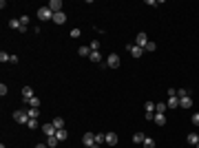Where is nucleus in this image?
Segmentation results:
<instances>
[{
	"mask_svg": "<svg viewBox=\"0 0 199 148\" xmlns=\"http://www.w3.org/2000/svg\"><path fill=\"white\" fill-rule=\"evenodd\" d=\"M13 119L18 122V124H24V126H27L31 117H29V113H27V111H16V113H13Z\"/></svg>",
	"mask_w": 199,
	"mask_h": 148,
	"instance_id": "nucleus-1",
	"label": "nucleus"
},
{
	"mask_svg": "<svg viewBox=\"0 0 199 148\" xmlns=\"http://www.w3.org/2000/svg\"><path fill=\"white\" fill-rule=\"evenodd\" d=\"M38 18L40 20H53V11L49 7H38Z\"/></svg>",
	"mask_w": 199,
	"mask_h": 148,
	"instance_id": "nucleus-2",
	"label": "nucleus"
},
{
	"mask_svg": "<svg viewBox=\"0 0 199 148\" xmlns=\"http://www.w3.org/2000/svg\"><path fill=\"white\" fill-rule=\"evenodd\" d=\"M82 144H84V146H93V148H100V146L95 144V135H93V133H84V135H82Z\"/></svg>",
	"mask_w": 199,
	"mask_h": 148,
	"instance_id": "nucleus-3",
	"label": "nucleus"
},
{
	"mask_svg": "<svg viewBox=\"0 0 199 148\" xmlns=\"http://www.w3.org/2000/svg\"><path fill=\"white\" fill-rule=\"evenodd\" d=\"M126 49H129V53H131L133 58H142V55H144V49H142V46H137V44H129Z\"/></svg>",
	"mask_w": 199,
	"mask_h": 148,
	"instance_id": "nucleus-4",
	"label": "nucleus"
},
{
	"mask_svg": "<svg viewBox=\"0 0 199 148\" xmlns=\"http://www.w3.org/2000/svg\"><path fill=\"white\" fill-rule=\"evenodd\" d=\"M106 64H109L111 69H117V66H119V55H117V53H111V55L106 58Z\"/></svg>",
	"mask_w": 199,
	"mask_h": 148,
	"instance_id": "nucleus-5",
	"label": "nucleus"
},
{
	"mask_svg": "<svg viewBox=\"0 0 199 148\" xmlns=\"http://www.w3.org/2000/svg\"><path fill=\"white\" fill-rule=\"evenodd\" d=\"M40 131H42V133H44V137H53V135H56V133H58V131H56V126H53V124H44V126H42V128H40Z\"/></svg>",
	"mask_w": 199,
	"mask_h": 148,
	"instance_id": "nucleus-6",
	"label": "nucleus"
},
{
	"mask_svg": "<svg viewBox=\"0 0 199 148\" xmlns=\"http://www.w3.org/2000/svg\"><path fill=\"white\" fill-rule=\"evenodd\" d=\"M46 7L51 9L53 13H60V11H62V0H51V2H49Z\"/></svg>",
	"mask_w": 199,
	"mask_h": 148,
	"instance_id": "nucleus-7",
	"label": "nucleus"
},
{
	"mask_svg": "<svg viewBox=\"0 0 199 148\" xmlns=\"http://www.w3.org/2000/svg\"><path fill=\"white\" fill-rule=\"evenodd\" d=\"M135 44H137V46H142V49H146V44H148V38H146V33H137V38H135Z\"/></svg>",
	"mask_w": 199,
	"mask_h": 148,
	"instance_id": "nucleus-8",
	"label": "nucleus"
},
{
	"mask_svg": "<svg viewBox=\"0 0 199 148\" xmlns=\"http://www.w3.org/2000/svg\"><path fill=\"white\" fill-rule=\"evenodd\" d=\"M31 97H36V95H33V88H31V86H24V88H22V100L29 102Z\"/></svg>",
	"mask_w": 199,
	"mask_h": 148,
	"instance_id": "nucleus-9",
	"label": "nucleus"
},
{
	"mask_svg": "<svg viewBox=\"0 0 199 148\" xmlns=\"http://www.w3.org/2000/svg\"><path fill=\"white\" fill-rule=\"evenodd\" d=\"M166 106H168V108H177V106H179V97H177V95H170L168 102H166Z\"/></svg>",
	"mask_w": 199,
	"mask_h": 148,
	"instance_id": "nucleus-10",
	"label": "nucleus"
},
{
	"mask_svg": "<svg viewBox=\"0 0 199 148\" xmlns=\"http://www.w3.org/2000/svg\"><path fill=\"white\" fill-rule=\"evenodd\" d=\"M53 22H56V24H64V22H66V13H64V11L53 13Z\"/></svg>",
	"mask_w": 199,
	"mask_h": 148,
	"instance_id": "nucleus-11",
	"label": "nucleus"
},
{
	"mask_svg": "<svg viewBox=\"0 0 199 148\" xmlns=\"http://www.w3.org/2000/svg\"><path fill=\"white\" fill-rule=\"evenodd\" d=\"M179 106L182 108H190L192 106V97L188 95V97H182V100H179Z\"/></svg>",
	"mask_w": 199,
	"mask_h": 148,
	"instance_id": "nucleus-12",
	"label": "nucleus"
},
{
	"mask_svg": "<svg viewBox=\"0 0 199 148\" xmlns=\"http://www.w3.org/2000/svg\"><path fill=\"white\" fill-rule=\"evenodd\" d=\"M153 122H155L157 126H164V124H166V115H164V113H155V119H153Z\"/></svg>",
	"mask_w": 199,
	"mask_h": 148,
	"instance_id": "nucleus-13",
	"label": "nucleus"
},
{
	"mask_svg": "<svg viewBox=\"0 0 199 148\" xmlns=\"http://www.w3.org/2000/svg\"><path fill=\"white\" fill-rule=\"evenodd\" d=\"M9 27H11V29H16V31H20V29H22L20 18H11V20H9Z\"/></svg>",
	"mask_w": 199,
	"mask_h": 148,
	"instance_id": "nucleus-14",
	"label": "nucleus"
},
{
	"mask_svg": "<svg viewBox=\"0 0 199 148\" xmlns=\"http://www.w3.org/2000/svg\"><path fill=\"white\" fill-rule=\"evenodd\" d=\"M106 144H109V146H115V144H117V135H115V133H106Z\"/></svg>",
	"mask_w": 199,
	"mask_h": 148,
	"instance_id": "nucleus-15",
	"label": "nucleus"
},
{
	"mask_svg": "<svg viewBox=\"0 0 199 148\" xmlns=\"http://www.w3.org/2000/svg\"><path fill=\"white\" fill-rule=\"evenodd\" d=\"M51 124L56 126V131H60V128H64V119H62V117H53Z\"/></svg>",
	"mask_w": 199,
	"mask_h": 148,
	"instance_id": "nucleus-16",
	"label": "nucleus"
},
{
	"mask_svg": "<svg viewBox=\"0 0 199 148\" xmlns=\"http://www.w3.org/2000/svg\"><path fill=\"white\" fill-rule=\"evenodd\" d=\"M95 144H97V146L106 144V135H104V133H95Z\"/></svg>",
	"mask_w": 199,
	"mask_h": 148,
	"instance_id": "nucleus-17",
	"label": "nucleus"
},
{
	"mask_svg": "<svg viewBox=\"0 0 199 148\" xmlns=\"http://www.w3.org/2000/svg\"><path fill=\"white\" fill-rule=\"evenodd\" d=\"M56 137H58V141H64V139H69V133H66L64 128H60V131L56 133Z\"/></svg>",
	"mask_w": 199,
	"mask_h": 148,
	"instance_id": "nucleus-18",
	"label": "nucleus"
},
{
	"mask_svg": "<svg viewBox=\"0 0 199 148\" xmlns=\"http://www.w3.org/2000/svg\"><path fill=\"white\" fill-rule=\"evenodd\" d=\"M78 53H80L82 58H89V55H91V46H80V49H78Z\"/></svg>",
	"mask_w": 199,
	"mask_h": 148,
	"instance_id": "nucleus-19",
	"label": "nucleus"
},
{
	"mask_svg": "<svg viewBox=\"0 0 199 148\" xmlns=\"http://www.w3.org/2000/svg\"><path fill=\"white\" fill-rule=\"evenodd\" d=\"M186 141H188V144H192V146H195V144H197V141H199V135H197V133H190V135H188V137H186Z\"/></svg>",
	"mask_w": 199,
	"mask_h": 148,
	"instance_id": "nucleus-20",
	"label": "nucleus"
},
{
	"mask_svg": "<svg viewBox=\"0 0 199 148\" xmlns=\"http://www.w3.org/2000/svg\"><path fill=\"white\" fill-rule=\"evenodd\" d=\"M46 146H49V148H56V146H58V137H56V135H53V137H46Z\"/></svg>",
	"mask_w": 199,
	"mask_h": 148,
	"instance_id": "nucleus-21",
	"label": "nucleus"
},
{
	"mask_svg": "<svg viewBox=\"0 0 199 148\" xmlns=\"http://www.w3.org/2000/svg\"><path fill=\"white\" fill-rule=\"evenodd\" d=\"M142 146H144V148H155V139H153V137H146Z\"/></svg>",
	"mask_w": 199,
	"mask_h": 148,
	"instance_id": "nucleus-22",
	"label": "nucleus"
},
{
	"mask_svg": "<svg viewBox=\"0 0 199 148\" xmlns=\"http://www.w3.org/2000/svg\"><path fill=\"white\" fill-rule=\"evenodd\" d=\"M144 139H146L144 133H135V135H133V141H135V144H144Z\"/></svg>",
	"mask_w": 199,
	"mask_h": 148,
	"instance_id": "nucleus-23",
	"label": "nucleus"
},
{
	"mask_svg": "<svg viewBox=\"0 0 199 148\" xmlns=\"http://www.w3.org/2000/svg\"><path fill=\"white\" fill-rule=\"evenodd\" d=\"M89 60H93V62H100V60H102V55H100V51H91Z\"/></svg>",
	"mask_w": 199,
	"mask_h": 148,
	"instance_id": "nucleus-24",
	"label": "nucleus"
},
{
	"mask_svg": "<svg viewBox=\"0 0 199 148\" xmlns=\"http://www.w3.org/2000/svg\"><path fill=\"white\" fill-rule=\"evenodd\" d=\"M166 108H168V106H166L164 102H157V104H155V113H164Z\"/></svg>",
	"mask_w": 199,
	"mask_h": 148,
	"instance_id": "nucleus-25",
	"label": "nucleus"
},
{
	"mask_svg": "<svg viewBox=\"0 0 199 148\" xmlns=\"http://www.w3.org/2000/svg\"><path fill=\"white\" fill-rule=\"evenodd\" d=\"M27 113H29V117H31V119H38V115H40V108H29Z\"/></svg>",
	"mask_w": 199,
	"mask_h": 148,
	"instance_id": "nucleus-26",
	"label": "nucleus"
},
{
	"mask_svg": "<svg viewBox=\"0 0 199 148\" xmlns=\"http://www.w3.org/2000/svg\"><path fill=\"white\" fill-rule=\"evenodd\" d=\"M29 106H31V108H40V100H38V97H31V100H29Z\"/></svg>",
	"mask_w": 199,
	"mask_h": 148,
	"instance_id": "nucleus-27",
	"label": "nucleus"
},
{
	"mask_svg": "<svg viewBox=\"0 0 199 148\" xmlns=\"http://www.w3.org/2000/svg\"><path fill=\"white\" fill-rule=\"evenodd\" d=\"M80 36H82V31H80V29H71V38H73V40H78Z\"/></svg>",
	"mask_w": 199,
	"mask_h": 148,
	"instance_id": "nucleus-28",
	"label": "nucleus"
},
{
	"mask_svg": "<svg viewBox=\"0 0 199 148\" xmlns=\"http://www.w3.org/2000/svg\"><path fill=\"white\" fill-rule=\"evenodd\" d=\"M144 108H146V113H155V104H153V102H146Z\"/></svg>",
	"mask_w": 199,
	"mask_h": 148,
	"instance_id": "nucleus-29",
	"label": "nucleus"
},
{
	"mask_svg": "<svg viewBox=\"0 0 199 148\" xmlns=\"http://www.w3.org/2000/svg\"><path fill=\"white\" fill-rule=\"evenodd\" d=\"M0 62H11V55L2 51V53H0Z\"/></svg>",
	"mask_w": 199,
	"mask_h": 148,
	"instance_id": "nucleus-30",
	"label": "nucleus"
},
{
	"mask_svg": "<svg viewBox=\"0 0 199 148\" xmlns=\"http://www.w3.org/2000/svg\"><path fill=\"white\" fill-rule=\"evenodd\" d=\"M188 95H190V93H188L186 88H179V91H177V97H179V100H182V97H188Z\"/></svg>",
	"mask_w": 199,
	"mask_h": 148,
	"instance_id": "nucleus-31",
	"label": "nucleus"
},
{
	"mask_svg": "<svg viewBox=\"0 0 199 148\" xmlns=\"http://www.w3.org/2000/svg\"><path fill=\"white\" fill-rule=\"evenodd\" d=\"M89 46H91V51H100V42H97V40H93Z\"/></svg>",
	"mask_w": 199,
	"mask_h": 148,
	"instance_id": "nucleus-32",
	"label": "nucleus"
},
{
	"mask_svg": "<svg viewBox=\"0 0 199 148\" xmlns=\"http://www.w3.org/2000/svg\"><path fill=\"white\" fill-rule=\"evenodd\" d=\"M155 49H157V44H155V42H151V40H148V44H146V51H155Z\"/></svg>",
	"mask_w": 199,
	"mask_h": 148,
	"instance_id": "nucleus-33",
	"label": "nucleus"
},
{
	"mask_svg": "<svg viewBox=\"0 0 199 148\" xmlns=\"http://www.w3.org/2000/svg\"><path fill=\"white\" fill-rule=\"evenodd\" d=\"M190 119H192V124H195V126H199V113H192Z\"/></svg>",
	"mask_w": 199,
	"mask_h": 148,
	"instance_id": "nucleus-34",
	"label": "nucleus"
},
{
	"mask_svg": "<svg viewBox=\"0 0 199 148\" xmlns=\"http://www.w3.org/2000/svg\"><path fill=\"white\" fill-rule=\"evenodd\" d=\"M20 24H22V27H27V24H29V16H22L20 18Z\"/></svg>",
	"mask_w": 199,
	"mask_h": 148,
	"instance_id": "nucleus-35",
	"label": "nucleus"
},
{
	"mask_svg": "<svg viewBox=\"0 0 199 148\" xmlns=\"http://www.w3.org/2000/svg\"><path fill=\"white\" fill-rule=\"evenodd\" d=\"M27 126H29V128H38V119H29Z\"/></svg>",
	"mask_w": 199,
	"mask_h": 148,
	"instance_id": "nucleus-36",
	"label": "nucleus"
},
{
	"mask_svg": "<svg viewBox=\"0 0 199 148\" xmlns=\"http://www.w3.org/2000/svg\"><path fill=\"white\" fill-rule=\"evenodd\" d=\"M36 148H49V146H46V144H38Z\"/></svg>",
	"mask_w": 199,
	"mask_h": 148,
	"instance_id": "nucleus-37",
	"label": "nucleus"
},
{
	"mask_svg": "<svg viewBox=\"0 0 199 148\" xmlns=\"http://www.w3.org/2000/svg\"><path fill=\"white\" fill-rule=\"evenodd\" d=\"M195 148H199V141H197V144H195Z\"/></svg>",
	"mask_w": 199,
	"mask_h": 148,
	"instance_id": "nucleus-38",
	"label": "nucleus"
},
{
	"mask_svg": "<svg viewBox=\"0 0 199 148\" xmlns=\"http://www.w3.org/2000/svg\"><path fill=\"white\" fill-rule=\"evenodd\" d=\"M84 148H93V146H84Z\"/></svg>",
	"mask_w": 199,
	"mask_h": 148,
	"instance_id": "nucleus-39",
	"label": "nucleus"
}]
</instances>
